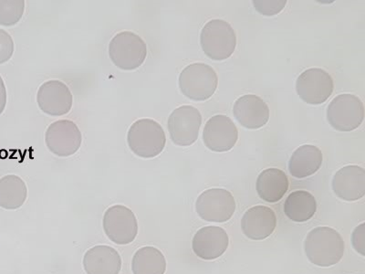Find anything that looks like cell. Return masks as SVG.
<instances>
[{"label": "cell", "instance_id": "8", "mask_svg": "<svg viewBox=\"0 0 365 274\" xmlns=\"http://www.w3.org/2000/svg\"><path fill=\"white\" fill-rule=\"evenodd\" d=\"M195 210L202 220L208 223H227L236 211V201L227 189H207L197 198Z\"/></svg>", "mask_w": 365, "mask_h": 274}, {"label": "cell", "instance_id": "22", "mask_svg": "<svg viewBox=\"0 0 365 274\" xmlns=\"http://www.w3.org/2000/svg\"><path fill=\"white\" fill-rule=\"evenodd\" d=\"M131 270L133 274H165L164 253L154 246L139 248L132 258Z\"/></svg>", "mask_w": 365, "mask_h": 274}, {"label": "cell", "instance_id": "21", "mask_svg": "<svg viewBox=\"0 0 365 274\" xmlns=\"http://www.w3.org/2000/svg\"><path fill=\"white\" fill-rule=\"evenodd\" d=\"M316 211H317V201L314 196L308 191L292 192L285 201V215L295 223H306L314 218Z\"/></svg>", "mask_w": 365, "mask_h": 274}, {"label": "cell", "instance_id": "14", "mask_svg": "<svg viewBox=\"0 0 365 274\" xmlns=\"http://www.w3.org/2000/svg\"><path fill=\"white\" fill-rule=\"evenodd\" d=\"M230 244V238L224 228L207 226L200 228L192 240L195 255L205 260H213L223 255Z\"/></svg>", "mask_w": 365, "mask_h": 274}, {"label": "cell", "instance_id": "6", "mask_svg": "<svg viewBox=\"0 0 365 274\" xmlns=\"http://www.w3.org/2000/svg\"><path fill=\"white\" fill-rule=\"evenodd\" d=\"M104 234L116 245H129L138 236V220L131 208L113 205L107 208L103 218Z\"/></svg>", "mask_w": 365, "mask_h": 274}, {"label": "cell", "instance_id": "5", "mask_svg": "<svg viewBox=\"0 0 365 274\" xmlns=\"http://www.w3.org/2000/svg\"><path fill=\"white\" fill-rule=\"evenodd\" d=\"M178 83L185 97L195 102H204L216 91L218 77L216 71L210 65L193 64L181 71Z\"/></svg>", "mask_w": 365, "mask_h": 274}, {"label": "cell", "instance_id": "13", "mask_svg": "<svg viewBox=\"0 0 365 274\" xmlns=\"http://www.w3.org/2000/svg\"><path fill=\"white\" fill-rule=\"evenodd\" d=\"M239 139V131L232 120L226 116H215L205 123L203 141L211 151H230Z\"/></svg>", "mask_w": 365, "mask_h": 274}, {"label": "cell", "instance_id": "19", "mask_svg": "<svg viewBox=\"0 0 365 274\" xmlns=\"http://www.w3.org/2000/svg\"><path fill=\"white\" fill-rule=\"evenodd\" d=\"M289 181L285 172L278 168L263 171L257 179V194L262 201L276 203L282 200L289 191Z\"/></svg>", "mask_w": 365, "mask_h": 274}, {"label": "cell", "instance_id": "4", "mask_svg": "<svg viewBox=\"0 0 365 274\" xmlns=\"http://www.w3.org/2000/svg\"><path fill=\"white\" fill-rule=\"evenodd\" d=\"M109 56L120 70H136L142 66L148 57V45L135 32H119L110 41Z\"/></svg>", "mask_w": 365, "mask_h": 274}, {"label": "cell", "instance_id": "15", "mask_svg": "<svg viewBox=\"0 0 365 274\" xmlns=\"http://www.w3.org/2000/svg\"><path fill=\"white\" fill-rule=\"evenodd\" d=\"M332 191L345 201H356L365 195V171L359 166H346L335 173Z\"/></svg>", "mask_w": 365, "mask_h": 274}, {"label": "cell", "instance_id": "9", "mask_svg": "<svg viewBox=\"0 0 365 274\" xmlns=\"http://www.w3.org/2000/svg\"><path fill=\"white\" fill-rule=\"evenodd\" d=\"M83 142L79 126L71 120H58L51 123L45 133V143L52 154L60 158L76 154Z\"/></svg>", "mask_w": 365, "mask_h": 274}, {"label": "cell", "instance_id": "12", "mask_svg": "<svg viewBox=\"0 0 365 274\" xmlns=\"http://www.w3.org/2000/svg\"><path fill=\"white\" fill-rule=\"evenodd\" d=\"M38 108L51 116H63L73 108V93L63 81L50 80L38 88Z\"/></svg>", "mask_w": 365, "mask_h": 274}, {"label": "cell", "instance_id": "7", "mask_svg": "<svg viewBox=\"0 0 365 274\" xmlns=\"http://www.w3.org/2000/svg\"><path fill=\"white\" fill-rule=\"evenodd\" d=\"M364 119V103L354 94H340L329 104L327 120L337 131H354L363 123Z\"/></svg>", "mask_w": 365, "mask_h": 274}, {"label": "cell", "instance_id": "3", "mask_svg": "<svg viewBox=\"0 0 365 274\" xmlns=\"http://www.w3.org/2000/svg\"><path fill=\"white\" fill-rule=\"evenodd\" d=\"M200 44L205 54L211 60H227L236 50V32L223 19H212L202 29Z\"/></svg>", "mask_w": 365, "mask_h": 274}, {"label": "cell", "instance_id": "25", "mask_svg": "<svg viewBox=\"0 0 365 274\" xmlns=\"http://www.w3.org/2000/svg\"><path fill=\"white\" fill-rule=\"evenodd\" d=\"M287 1L285 0H257L253 1L254 8L257 9V12L264 16H273L279 14L282 12V9L285 8Z\"/></svg>", "mask_w": 365, "mask_h": 274}, {"label": "cell", "instance_id": "20", "mask_svg": "<svg viewBox=\"0 0 365 274\" xmlns=\"http://www.w3.org/2000/svg\"><path fill=\"white\" fill-rule=\"evenodd\" d=\"M324 161L322 150L317 146L304 145L293 153L289 162V171L292 177L304 178L315 174Z\"/></svg>", "mask_w": 365, "mask_h": 274}, {"label": "cell", "instance_id": "28", "mask_svg": "<svg viewBox=\"0 0 365 274\" xmlns=\"http://www.w3.org/2000/svg\"><path fill=\"white\" fill-rule=\"evenodd\" d=\"M6 89L4 80L0 75V116L4 112L6 106Z\"/></svg>", "mask_w": 365, "mask_h": 274}, {"label": "cell", "instance_id": "24", "mask_svg": "<svg viewBox=\"0 0 365 274\" xmlns=\"http://www.w3.org/2000/svg\"><path fill=\"white\" fill-rule=\"evenodd\" d=\"M23 0H0V25L12 27L21 21L24 14Z\"/></svg>", "mask_w": 365, "mask_h": 274}, {"label": "cell", "instance_id": "10", "mask_svg": "<svg viewBox=\"0 0 365 274\" xmlns=\"http://www.w3.org/2000/svg\"><path fill=\"white\" fill-rule=\"evenodd\" d=\"M201 125L200 111L190 106H182L173 111L168 122L170 138L179 146L193 145L200 136Z\"/></svg>", "mask_w": 365, "mask_h": 274}, {"label": "cell", "instance_id": "2", "mask_svg": "<svg viewBox=\"0 0 365 274\" xmlns=\"http://www.w3.org/2000/svg\"><path fill=\"white\" fill-rule=\"evenodd\" d=\"M127 143L133 154L142 158H154L165 149L164 129L156 121L143 118L135 121L127 133Z\"/></svg>", "mask_w": 365, "mask_h": 274}, {"label": "cell", "instance_id": "11", "mask_svg": "<svg viewBox=\"0 0 365 274\" xmlns=\"http://www.w3.org/2000/svg\"><path fill=\"white\" fill-rule=\"evenodd\" d=\"M334 80L327 71L312 68L303 71L296 81V91L302 101L309 104H322L334 93Z\"/></svg>", "mask_w": 365, "mask_h": 274}, {"label": "cell", "instance_id": "23", "mask_svg": "<svg viewBox=\"0 0 365 274\" xmlns=\"http://www.w3.org/2000/svg\"><path fill=\"white\" fill-rule=\"evenodd\" d=\"M28 198V188L21 177L6 175L0 178V206L6 210H17Z\"/></svg>", "mask_w": 365, "mask_h": 274}, {"label": "cell", "instance_id": "16", "mask_svg": "<svg viewBox=\"0 0 365 274\" xmlns=\"http://www.w3.org/2000/svg\"><path fill=\"white\" fill-rule=\"evenodd\" d=\"M235 118L247 129H259L267 125L269 119L268 104L254 94L239 98L233 106Z\"/></svg>", "mask_w": 365, "mask_h": 274}, {"label": "cell", "instance_id": "26", "mask_svg": "<svg viewBox=\"0 0 365 274\" xmlns=\"http://www.w3.org/2000/svg\"><path fill=\"white\" fill-rule=\"evenodd\" d=\"M14 41L5 29H0V64L8 63L14 54Z\"/></svg>", "mask_w": 365, "mask_h": 274}, {"label": "cell", "instance_id": "1", "mask_svg": "<svg viewBox=\"0 0 365 274\" xmlns=\"http://www.w3.org/2000/svg\"><path fill=\"white\" fill-rule=\"evenodd\" d=\"M345 244L341 234L330 227H317L309 231L304 240L308 260L319 267H331L341 262Z\"/></svg>", "mask_w": 365, "mask_h": 274}, {"label": "cell", "instance_id": "18", "mask_svg": "<svg viewBox=\"0 0 365 274\" xmlns=\"http://www.w3.org/2000/svg\"><path fill=\"white\" fill-rule=\"evenodd\" d=\"M83 266L86 274H120L122 256L112 246H93L84 253Z\"/></svg>", "mask_w": 365, "mask_h": 274}, {"label": "cell", "instance_id": "27", "mask_svg": "<svg viewBox=\"0 0 365 274\" xmlns=\"http://www.w3.org/2000/svg\"><path fill=\"white\" fill-rule=\"evenodd\" d=\"M351 243L358 253L365 256V223H361L360 226L355 228L351 235Z\"/></svg>", "mask_w": 365, "mask_h": 274}, {"label": "cell", "instance_id": "17", "mask_svg": "<svg viewBox=\"0 0 365 274\" xmlns=\"http://www.w3.org/2000/svg\"><path fill=\"white\" fill-rule=\"evenodd\" d=\"M277 227L275 212L266 206H255L249 208L241 220V228L247 238L252 240H263L274 233Z\"/></svg>", "mask_w": 365, "mask_h": 274}]
</instances>
